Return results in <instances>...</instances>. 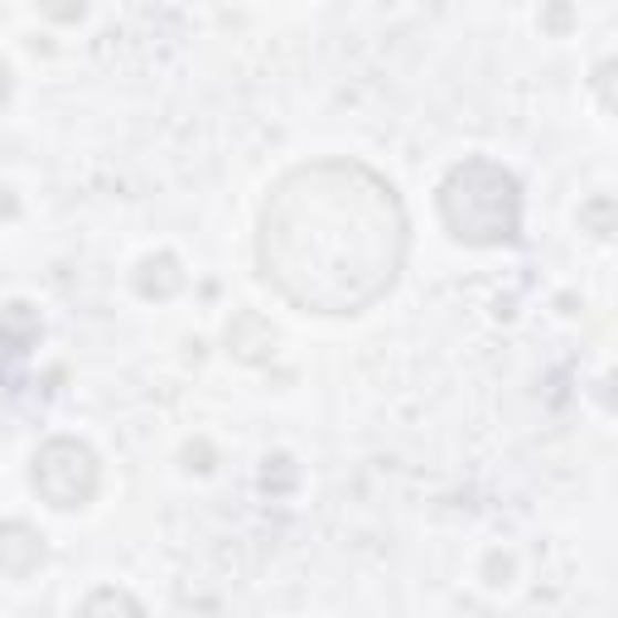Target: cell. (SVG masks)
I'll use <instances>...</instances> for the list:
<instances>
[{"label": "cell", "instance_id": "cell-1", "mask_svg": "<svg viewBox=\"0 0 618 618\" xmlns=\"http://www.w3.org/2000/svg\"><path fill=\"white\" fill-rule=\"evenodd\" d=\"M411 247L401 193L363 160H310L271 184L256 266L285 305L363 314L391 295Z\"/></svg>", "mask_w": 618, "mask_h": 618}, {"label": "cell", "instance_id": "cell-2", "mask_svg": "<svg viewBox=\"0 0 618 618\" xmlns=\"http://www.w3.org/2000/svg\"><path fill=\"white\" fill-rule=\"evenodd\" d=\"M440 222L464 247H507L522 237V189L497 160L469 155L440 184Z\"/></svg>", "mask_w": 618, "mask_h": 618}, {"label": "cell", "instance_id": "cell-3", "mask_svg": "<svg viewBox=\"0 0 618 618\" xmlns=\"http://www.w3.org/2000/svg\"><path fill=\"white\" fill-rule=\"evenodd\" d=\"M30 483L54 512H77L97 497L102 464H97V454H92V444L73 440V436H54L34 450Z\"/></svg>", "mask_w": 618, "mask_h": 618}, {"label": "cell", "instance_id": "cell-4", "mask_svg": "<svg viewBox=\"0 0 618 618\" xmlns=\"http://www.w3.org/2000/svg\"><path fill=\"white\" fill-rule=\"evenodd\" d=\"M44 556H49V546L39 527H30L20 517L0 522V575L6 580H30L39 565H44Z\"/></svg>", "mask_w": 618, "mask_h": 618}, {"label": "cell", "instance_id": "cell-5", "mask_svg": "<svg viewBox=\"0 0 618 618\" xmlns=\"http://www.w3.org/2000/svg\"><path fill=\"white\" fill-rule=\"evenodd\" d=\"M130 285H136V295H146V300H169V295H179V291H184V266H179V256H169V252L146 256V261L136 266V275H130Z\"/></svg>", "mask_w": 618, "mask_h": 618}, {"label": "cell", "instance_id": "cell-6", "mask_svg": "<svg viewBox=\"0 0 618 618\" xmlns=\"http://www.w3.org/2000/svg\"><path fill=\"white\" fill-rule=\"evenodd\" d=\"M228 348H232L242 363H261V358H266V353L275 348V334H271V324L261 320V314L242 310V314H237V320L228 324Z\"/></svg>", "mask_w": 618, "mask_h": 618}, {"label": "cell", "instance_id": "cell-7", "mask_svg": "<svg viewBox=\"0 0 618 618\" xmlns=\"http://www.w3.org/2000/svg\"><path fill=\"white\" fill-rule=\"evenodd\" d=\"M39 338V320L30 314V305H10L6 314H0V344H6L10 353H24Z\"/></svg>", "mask_w": 618, "mask_h": 618}, {"label": "cell", "instance_id": "cell-8", "mask_svg": "<svg viewBox=\"0 0 618 618\" xmlns=\"http://www.w3.org/2000/svg\"><path fill=\"white\" fill-rule=\"evenodd\" d=\"M39 15L54 20V24H77L87 15V0H34Z\"/></svg>", "mask_w": 618, "mask_h": 618}, {"label": "cell", "instance_id": "cell-9", "mask_svg": "<svg viewBox=\"0 0 618 618\" xmlns=\"http://www.w3.org/2000/svg\"><path fill=\"white\" fill-rule=\"evenodd\" d=\"M609 213H614V199H595V203L580 208V222H585V228H595V237H609L614 232Z\"/></svg>", "mask_w": 618, "mask_h": 618}, {"label": "cell", "instance_id": "cell-10", "mask_svg": "<svg viewBox=\"0 0 618 618\" xmlns=\"http://www.w3.org/2000/svg\"><path fill=\"white\" fill-rule=\"evenodd\" d=\"M83 609H130V614H140V604L130 595H112V589H102V595L83 599Z\"/></svg>", "mask_w": 618, "mask_h": 618}, {"label": "cell", "instance_id": "cell-11", "mask_svg": "<svg viewBox=\"0 0 618 618\" xmlns=\"http://www.w3.org/2000/svg\"><path fill=\"white\" fill-rule=\"evenodd\" d=\"M483 575H489V585H493V589L512 585V556H497V551H493V556L483 561Z\"/></svg>", "mask_w": 618, "mask_h": 618}, {"label": "cell", "instance_id": "cell-12", "mask_svg": "<svg viewBox=\"0 0 618 618\" xmlns=\"http://www.w3.org/2000/svg\"><path fill=\"white\" fill-rule=\"evenodd\" d=\"M542 24H546L551 34H565V30H570V6H565V0H551L546 15H542Z\"/></svg>", "mask_w": 618, "mask_h": 618}, {"label": "cell", "instance_id": "cell-13", "mask_svg": "<svg viewBox=\"0 0 618 618\" xmlns=\"http://www.w3.org/2000/svg\"><path fill=\"white\" fill-rule=\"evenodd\" d=\"M184 459H189V469H199V473L213 469V464H208V459H213V450H208L203 440H199V444H189V450H184Z\"/></svg>", "mask_w": 618, "mask_h": 618}, {"label": "cell", "instance_id": "cell-14", "mask_svg": "<svg viewBox=\"0 0 618 618\" xmlns=\"http://www.w3.org/2000/svg\"><path fill=\"white\" fill-rule=\"evenodd\" d=\"M6 102H10V69L0 63V107H6Z\"/></svg>", "mask_w": 618, "mask_h": 618}]
</instances>
